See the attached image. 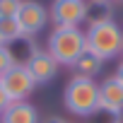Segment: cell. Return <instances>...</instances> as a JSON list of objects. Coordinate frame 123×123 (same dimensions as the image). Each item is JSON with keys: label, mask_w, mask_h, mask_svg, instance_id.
I'll use <instances>...</instances> for the list:
<instances>
[{"label": "cell", "mask_w": 123, "mask_h": 123, "mask_svg": "<svg viewBox=\"0 0 123 123\" xmlns=\"http://www.w3.org/2000/svg\"><path fill=\"white\" fill-rule=\"evenodd\" d=\"M46 51L53 55V60H55L58 65L73 68V63L87 51L85 31H82L80 27H55V29L48 34Z\"/></svg>", "instance_id": "cell-1"}, {"label": "cell", "mask_w": 123, "mask_h": 123, "mask_svg": "<svg viewBox=\"0 0 123 123\" xmlns=\"http://www.w3.org/2000/svg\"><path fill=\"white\" fill-rule=\"evenodd\" d=\"M63 104L75 116H94L99 111V85H97V80L75 75L63 89Z\"/></svg>", "instance_id": "cell-2"}, {"label": "cell", "mask_w": 123, "mask_h": 123, "mask_svg": "<svg viewBox=\"0 0 123 123\" xmlns=\"http://www.w3.org/2000/svg\"><path fill=\"white\" fill-rule=\"evenodd\" d=\"M85 39H87V51L97 53L101 60H111L123 53V29L116 22L89 24Z\"/></svg>", "instance_id": "cell-3"}, {"label": "cell", "mask_w": 123, "mask_h": 123, "mask_svg": "<svg viewBox=\"0 0 123 123\" xmlns=\"http://www.w3.org/2000/svg\"><path fill=\"white\" fill-rule=\"evenodd\" d=\"M0 85H3V89H5V94L10 97V101H27L31 94H34V89H36V82H34V77L29 75V70L24 68V65H12L3 77H0Z\"/></svg>", "instance_id": "cell-4"}, {"label": "cell", "mask_w": 123, "mask_h": 123, "mask_svg": "<svg viewBox=\"0 0 123 123\" xmlns=\"http://www.w3.org/2000/svg\"><path fill=\"white\" fill-rule=\"evenodd\" d=\"M48 17L55 27H80L87 19V3L85 0H53Z\"/></svg>", "instance_id": "cell-5"}, {"label": "cell", "mask_w": 123, "mask_h": 123, "mask_svg": "<svg viewBox=\"0 0 123 123\" xmlns=\"http://www.w3.org/2000/svg\"><path fill=\"white\" fill-rule=\"evenodd\" d=\"M48 19H51L48 10L41 3H36V0H24L19 12H17V22H19V29H22L24 36H36L46 27Z\"/></svg>", "instance_id": "cell-6"}, {"label": "cell", "mask_w": 123, "mask_h": 123, "mask_svg": "<svg viewBox=\"0 0 123 123\" xmlns=\"http://www.w3.org/2000/svg\"><path fill=\"white\" fill-rule=\"evenodd\" d=\"M24 68H27L29 75L34 77L36 87L53 82V77L58 75V63L53 60V55H51L48 51H41V48H36V51L24 60Z\"/></svg>", "instance_id": "cell-7"}, {"label": "cell", "mask_w": 123, "mask_h": 123, "mask_svg": "<svg viewBox=\"0 0 123 123\" xmlns=\"http://www.w3.org/2000/svg\"><path fill=\"white\" fill-rule=\"evenodd\" d=\"M99 111H106L111 116L123 113V85L116 80V75L99 82Z\"/></svg>", "instance_id": "cell-8"}, {"label": "cell", "mask_w": 123, "mask_h": 123, "mask_svg": "<svg viewBox=\"0 0 123 123\" xmlns=\"http://www.w3.org/2000/svg\"><path fill=\"white\" fill-rule=\"evenodd\" d=\"M0 123H41V121H39V111H36L34 104H29V101H12L3 111Z\"/></svg>", "instance_id": "cell-9"}, {"label": "cell", "mask_w": 123, "mask_h": 123, "mask_svg": "<svg viewBox=\"0 0 123 123\" xmlns=\"http://www.w3.org/2000/svg\"><path fill=\"white\" fill-rule=\"evenodd\" d=\"M101 68H104V60L97 55V53H92V51H85L75 63H73V70H75V75H80V77H89V80H94L99 73H101Z\"/></svg>", "instance_id": "cell-10"}, {"label": "cell", "mask_w": 123, "mask_h": 123, "mask_svg": "<svg viewBox=\"0 0 123 123\" xmlns=\"http://www.w3.org/2000/svg\"><path fill=\"white\" fill-rule=\"evenodd\" d=\"M87 19H89V24L113 22V7H111V0H92V3L87 5Z\"/></svg>", "instance_id": "cell-11"}, {"label": "cell", "mask_w": 123, "mask_h": 123, "mask_svg": "<svg viewBox=\"0 0 123 123\" xmlns=\"http://www.w3.org/2000/svg\"><path fill=\"white\" fill-rule=\"evenodd\" d=\"M19 39H24L17 17H0V41L5 43H17Z\"/></svg>", "instance_id": "cell-12"}, {"label": "cell", "mask_w": 123, "mask_h": 123, "mask_svg": "<svg viewBox=\"0 0 123 123\" xmlns=\"http://www.w3.org/2000/svg\"><path fill=\"white\" fill-rule=\"evenodd\" d=\"M12 65H17V60H15V53L7 48V46H0V77H3Z\"/></svg>", "instance_id": "cell-13"}, {"label": "cell", "mask_w": 123, "mask_h": 123, "mask_svg": "<svg viewBox=\"0 0 123 123\" xmlns=\"http://www.w3.org/2000/svg\"><path fill=\"white\" fill-rule=\"evenodd\" d=\"M24 0H0V17H17Z\"/></svg>", "instance_id": "cell-14"}, {"label": "cell", "mask_w": 123, "mask_h": 123, "mask_svg": "<svg viewBox=\"0 0 123 123\" xmlns=\"http://www.w3.org/2000/svg\"><path fill=\"white\" fill-rule=\"evenodd\" d=\"M10 104H12V101H10V97L5 94V89H3V85H0V116H3V111H5V109H7Z\"/></svg>", "instance_id": "cell-15"}, {"label": "cell", "mask_w": 123, "mask_h": 123, "mask_svg": "<svg viewBox=\"0 0 123 123\" xmlns=\"http://www.w3.org/2000/svg\"><path fill=\"white\" fill-rule=\"evenodd\" d=\"M41 123H68V121L60 118V116H51V118H46V121H41Z\"/></svg>", "instance_id": "cell-16"}, {"label": "cell", "mask_w": 123, "mask_h": 123, "mask_svg": "<svg viewBox=\"0 0 123 123\" xmlns=\"http://www.w3.org/2000/svg\"><path fill=\"white\" fill-rule=\"evenodd\" d=\"M116 80L123 85V60H121V63H118V68H116Z\"/></svg>", "instance_id": "cell-17"}, {"label": "cell", "mask_w": 123, "mask_h": 123, "mask_svg": "<svg viewBox=\"0 0 123 123\" xmlns=\"http://www.w3.org/2000/svg\"><path fill=\"white\" fill-rule=\"evenodd\" d=\"M0 46H3V41H0Z\"/></svg>", "instance_id": "cell-18"}, {"label": "cell", "mask_w": 123, "mask_h": 123, "mask_svg": "<svg viewBox=\"0 0 123 123\" xmlns=\"http://www.w3.org/2000/svg\"><path fill=\"white\" fill-rule=\"evenodd\" d=\"M116 123H118V121H116Z\"/></svg>", "instance_id": "cell-19"}]
</instances>
